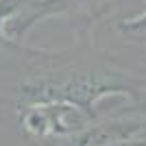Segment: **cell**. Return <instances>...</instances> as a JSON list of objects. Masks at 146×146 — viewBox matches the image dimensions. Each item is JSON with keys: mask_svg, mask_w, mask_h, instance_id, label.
<instances>
[{"mask_svg": "<svg viewBox=\"0 0 146 146\" xmlns=\"http://www.w3.org/2000/svg\"><path fill=\"white\" fill-rule=\"evenodd\" d=\"M18 120L29 142L48 144L79 135L87 129L85 107L74 103H31L18 107Z\"/></svg>", "mask_w": 146, "mask_h": 146, "instance_id": "6da1fadb", "label": "cell"}]
</instances>
